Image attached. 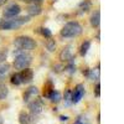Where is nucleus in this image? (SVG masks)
Instances as JSON below:
<instances>
[{"label": "nucleus", "mask_w": 124, "mask_h": 124, "mask_svg": "<svg viewBox=\"0 0 124 124\" xmlns=\"http://www.w3.org/2000/svg\"><path fill=\"white\" fill-rule=\"evenodd\" d=\"M30 21L29 16H21V17H11V19H5L0 20V30H15L23 26L24 24Z\"/></svg>", "instance_id": "1"}, {"label": "nucleus", "mask_w": 124, "mask_h": 124, "mask_svg": "<svg viewBox=\"0 0 124 124\" xmlns=\"http://www.w3.org/2000/svg\"><path fill=\"white\" fill-rule=\"evenodd\" d=\"M82 26L77 21H70L67 23L63 27H62L60 35L65 39H72V37H77L82 34Z\"/></svg>", "instance_id": "2"}, {"label": "nucleus", "mask_w": 124, "mask_h": 124, "mask_svg": "<svg viewBox=\"0 0 124 124\" xmlns=\"http://www.w3.org/2000/svg\"><path fill=\"white\" fill-rule=\"evenodd\" d=\"M16 51L17 52H16L14 62H13L15 70L27 68L31 65V62H32V57H31V55H29L27 52H25V51H20V50H16Z\"/></svg>", "instance_id": "3"}, {"label": "nucleus", "mask_w": 124, "mask_h": 124, "mask_svg": "<svg viewBox=\"0 0 124 124\" xmlns=\"http://www.w3.org/2000/svg\"><path fill=\"white\" fill-rule=\"evenodd\" d=\"M14 46L20 50V51H31V50H35L36 47V42L32 37L30 36H17L14 40Z\"/></svg>", "instance_id": "4"}, {"label": "nucleus", "mask_w": 124, "mask_h": 124, "mask_svg": "<svg viewBox=\"0 0 124 124\" xmlns=\"http://www.w3.org/2000/svg\"><path fill=\"white\" fill-rule=\"evenodd\" d=\"M20 13H21V8H20V5L13 3V4H10L8 5L5 9H4V11H3V15L5 19H11V17H15L17 16Z\"/></svg>", "instance_id": "5"}, {"label": "nucleus", "mask_w": 124, "mask_h": 124, "mask_svg": "<svg viewBox=\"0 0 124 124\" xmlns=\"http://www.w3.org/2000/svg\"><path fill=\"white\" fill-rule=\"evenodd\" d=\"M85 96V86L83 85H77L75 91L71 94V102L72 103H78Z\"/></svg>", "instance_id": "6"}, {"label": "nucleus", "mask_w": 124, "mask_h": 124, "mask_svg": "<svg viewBox=\"0 0 124 124\" xmlns=\"http://www.w3.org/2000/svg\"><path fill=\"white\" fill-rule=\"evenodd\" d=\"M29 109L32 114H40L44 109V102L41 99H34L32 102H29Z\"/></svg>", "instance_id": "7"}, {"label": "nucleus", "mask_w": 124, "mask_h": 124, "mask_svg": "<svg viewBox=\"0 0 124 124\" xmlns=\"http://www.w3.org/2000/svg\"><path fill=\"white\" fill-rule=\"evenodd\" d=\"M73 58V54H72V46H66L62 48L60 52V60L61 62H70Z\"/></svg>", "instance_id": "8"}, {"label": "nucleus", "mask_w": 124, "mask_h": 124, "mask_svg": "<svg viewBox=\"0 0 124 124\" xmlns=\"http://www.w3.org/2000/svg\"><path fill=\"white\" fill-rule=\"evenodd\" d=\"M20 78H21V83H30L34 78L32 70H30L29 67L21 70V72H20Z\"/></svg>", "instance_id": "9"}, {"label": "nucleus", "mask_w": 124, "mask_h": 124, "mask_svg": "<svg viewBox=\"0 0 124 124\" xmlns=\"http://www.w3.org/2000/svg\"><path fill=\"white\" fill-rule=\"evenodd\" d=\"M37 96H39V89H37V87L31 86V87H29V88L26 89V92L24 93V101L29 103L30 99H34V98L37 97Z\"/></svg>", "instance_id": "10"}, {"label": "nucleus", "mask_w": 124, "mask_h": 124, "mask_svg": "<svg viewBox=\"0 0 124 124\" xmlns=\"http://www.w3.org/2000/svg\"><path fill=\"white\" fill-rule=\"evenodd\" d=\"M26 10H27V13H29L31 16H37V15H40L41 13H42V8H41V5L37 4V3H31V4H29Z\"/></svg>", "instance_id": "11"}, {"label": "nucleus", "mask_w": 124, "mask_h": 124, "mask_svg": "<svg viewBox=\"0 0 124 124\" xmlns=\"http://www.w3.org/2000/svg\"><path fill=\"white\" fill-rule=\"evenodd\" d=\"M89 23H91L92 27H98L99 26V24H101V11L99 10H96V11L91 15Z\"/></svg>", "instance_id": "12"}, {"label": "nucleus", "mask_w": 124, "mask_h": 124, "mask_svg": "<svg viewBox=\"0 0 124 124\" xmlns=\"http://www.w3.org/2000/svg\"><path fill=\"white\" fill-rule=\"evenodd\" d=\"M10 72V65L9 63H0V81H4L5 77Z\"/></svg>", "instance_id": "13"}, {"label": "nucleus", "mask_w": 124, "mask_h": 124, "mask_svg": "<svg viewBox=\"0 0 124 124\" xmlns=\"http://www.w3.org/2000/svg\"><path fill=\"white\" fill-rule=\"evenodd\" d=\"M48 99L52 102V103H58L61 99H62V96H61V93L58 91H56L55 88L51 91V93L48 94Z\"/></svg>", "instance_id": "14"}, {"label": "nucleus", "mask_w": 124, "mask_h": 124, "mask_svg": "<svg viewBox=\"0 0 124 124\" xmlns=\"http://www.w3.org/2000/svg\"><path fill=\"white\" fill-rule=\"evenodd\" d=\"M19 122H20V124H29L31 122V117L26 112H21L19 114Z\"/></svg>", "instance_id": "15"}, {"label": "nucleus", "mask_w": 124, "mask_h": 124, "mask_svg": "<svg viewBox=\"0 0 124 124\" xmlns=\"http://www.w3.org/2000/svg\"><path fill=\"white\" fill-rule=\"evenodd\" d=\"M89 47H91V41L86 40L85 42L81 45V48H79V54H81V56H86L87 52H88V50H89Z\"/></svg>", "instance_id": "16"}, {"label": "nucleus", "mask_w": 124, "mask_h": 124, "mask_svg": "<svg viewBox=\"0 0 124 124\" xmlns=\"http://www.w3.org/2000/svg\"><path fill=\"white\" fill-rule=\"evenodd\" d=\"M88 78L89 79H92V81H98V78H99V67H97V68H93V70H89V72H88Z\"/></svg>", "instance_id": "17"}, {"label": "nucleus", "mask_w": 124, "mask_h": 124, "mask_svg": "<svg viewBox=\"0 0 124 124\" xmlns=\"http://www.w3.org/2000/svg\"><path fill=\"white\" fill-rule=\"evenodd\" d=\"M45 46H46V48H47L48 52H54V51L56 50V42H55V40L48 39L46 42H45Z\"/></svg>", "instance_id": "18"}, {"label": "nucleus", "mask_w": 124, "mask_h": 124, "mask_svg": "<svg viewBox=\"0 0 124 124\" xmlns=\"http://www.w3.org/2000/svg\"><path fill=\"white\" fill-rule=\"evenodd\" d=\"M54 89V86H52V82L51 81H47L46 83L44 85V96L45 97H48V94L51 93V91Z\"/></svg>", "instance_id": "19"}, {"label": "nucleus", "mask_w": 124, "mask_h": 124, "mask_svg": "<svg viewBox=\"0 0 124 124\" xmlns=\"http://www.w3.org/2000/svg\"><path fill=\"white\" fill-rule=\"evenodd\" d=\"M10 82H11V85L14 86H19L21 85V78H20V73H14L10 78Z\"/></svg>", "instance_id": "20"}, {"label": "nucleus", "mask_w": 124, "mask_h": 124, "mask_svg": "<svg viewBox=\"0 0 124 124\" xmlns=\"http://www.w3.org/2000/svg\"><path fill=\"white\" fill-rule=\"evenodd\" d=\"M8 93H9L8 87L4 83H0V99H5L6 96H8Z\"/></svg>", "instance_id": "21"}, {"label": "nucleus", "mask_w": 124, "mask_h": 124, "mask_svg": "<svg viewBox=\"0 0 124 124\" xmlns=\"http://www.w3.org/2000/svg\"><path fill=\"white\" fill-rule=\"evenodd\" d=\"M40 32H41V35H42L44 37H46V39H51V36H52V34H51V31H50L48 29H46V27L40 29Z\"/></svg>", "instance_id": "22"}, {"label": "nucleus", "mask_w": 124, "mask_h": 124, "mask_svg": "<svg viewBox=\"0 0 124 124\" xmlns=\"http://www.w3.org/2000/svg\"><path fill=\"white\" fill-rule=\"evenodd\" d=\"M6 57H8V51L6 48L4 50H0V63H4V62L6 61Z\"/></svg>", "instance_id": "23"}, {"label": "nucleus", "mask_w": 124, "mask_h": 124, "mask_svg": "<svg viewBox=\"0 0 124 124\" xmlns=\"http://www.w3.org/2000/svg\"><path fill=\"white\" fill-rule=\"evenodd\" d=\"M63 70H65V67H63V65H62V63H55L52 66V71L56 72V73H58V72L63 71Z\"/></svg>", "instance_id": "24"}, {"label": "nucleus", "mask_w": 124, "mask_h": 124, "mask_svg": "<svg viewBox=\"0 0 124 124\" xmlns=\"http://www.w3.org/2000/svg\"><path fill=\"white\" fill-rule=\"evenodd\" d=\"M89 8H91V3H89V1H85V3H82V4H81L82 11H88Z\"/></svg>", "instance_id": "25"}, {"label": "nucleus", "mask_w": 124, "mask_h": 124, "mask_svg": "<svg viewBox=\"0 0 124 124\" xmlns=\"http://www.w3.org/2000/svg\"><path fill=\"white\" fill-rule=\"evenodd\" d=\"M71 94H72V91H71V89H67V91L65 92V101L70 102V101H71Z\"/></svg>", "instance_id": "26"}, {"label": "nucleus", "mask_w": 124, "mask_h": 124, "mask_svg": "<svg viewBox=\"0 0 124 124\" xmlns=\"http://www.w3.org/2000/svg\"><path fill=\"white\" fill-rule=\"evenodd\" d=\"M94 94H96V97H99V96H101V85H99V83H97V85H96V88H94Z\"/></svg>", "instance_id": "27"}, {"label": "nucleus", "mask_w": 124, "mask_h": 124, "mask_svg": "<svg viewBox=\"0 0 124 124\" xmlns=\"http://www.w3.org/2000/svg\"><path fill=\"white\" fill-rule=\"evenodd\" d=\"M67 70H68V72H71V73H72V72L76 71V67H75L73 65H70V66L67 67Z\"/></svg>", "instance_id": "28"}, {"label": "nucleus", "mask_w": 124, "mask_h": 124, "mask_svg": "<svg viewBox=\"0 0 124 124\" xmlns=\"http://www.w3.org/2000/svg\"><path fill=\"white\" fill-rule=\"evenodd\" d=\"M60 119H61L62 122H66V120H68V117H67V116H61Z\"/></svg>", "instance_id": "29"}, {"label": "nucleus", "mask_w": 124, "mask_h": 124, "mask_svg": "<svg viewBox=\"0 0 124 124\" xmlns=\"http://www.w3.org/2000/svg\"><path fill=\"white\" fill-rule=\"evenodd\" d=\"M6 1H8V0H0V6H3Z\"/></svg>", "instance_id": "30"}, {"label": "nucleus", "mask_w": 124, "mask_h": 124, "mask_svg": "<svg viewBox=\"0 0 124 124\" xmlns=\"http://www.w3.org/2000/svg\"><path fill=\"white\" fill-rule=\"evenodd\" d=\"M20 1H23V3H31L32 0H20Z\"/></svg>", "instance_id": "31"}, {"label": "nucleus", "mask_w": 124, "mask_h": 124, "mask_svg": "<svg viewBox=\"0 0 124 124\" xmlns=\"http://www.w3.org/2000/svg\"><path fill=\"white\" fill-rule=\"evenodd\" d=\"M73 124H83V123H82V122H81V120H77V122H75V123H73Z\"/></svg>", "instance_id": "32"}, {"label": "nucleus", "mask_w": 124, "mask_h": 124, "mask_svg": "<svg viewBox=\"0 0 124 124\" xmlns=\"http://www.w3.org/2000/svg\"><path fill=\"white\" fill-rule=\"evenodd\" d=\"M32 1H34V3H35V1H36V3H41V1H44V0H32Z\"/></svg>", "instance_id": "33"}, {"label": "nucleus", "mask_w": 124, "mask_h": 124, "mask_svg": "<svg viewBox=\"0 0 124 124\" xmlns=\"http://www.w3.org/2000/svg\"><path fill=\"white\" fill-rule=\"evenodd\" d=\"M0 124H3V119H1V117H0Z\"/></svg>", "instance_id": "34"}]
</instances>
